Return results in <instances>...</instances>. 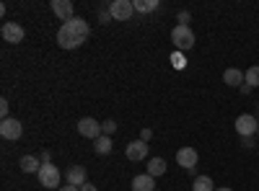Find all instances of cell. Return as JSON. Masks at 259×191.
<instances>
[{
    "label": "cell",
    "mask_w": 259,
    "mask_h": 191,
    "mask_svg": "<svg viewBox=\"0 0 259 191\" xmlns=\"http://www.w3.org/2000/svg\"><path fill=\"white\" fill-rule=\"evenodd\" d=\"M85 39H89V36H83L80 31H75L70 24H62V26L57 29V44H60L62 49H75V47L83 44Z\"/></svg>",
    "instance_id": "cell-1"
},
{
    "label": "cell",
    "mask_w": 259,
    "mask_h": 191,
    "mask_svg": "<svg viewBox=\"0 0 259 191\" xmlns=\"http://www.w3.org/2000/svg\"><path fill=\"white\" fill-rule=\"evenodd\" d=\"M171 41H174L177 52H184V49L194 47V34H192L189 26H174V31H171Z\"/></svg>",
    "instance_id": "cell-2"
},
{
    "label": "cell",
    "mask_w": 259,
    "mask_h": 191,
    "mask_svg": "<svg viewBox=\"0 0 259 191\" xmlns=\"http://www.w3.org/2000/svg\"><path fill=\"white\" fill-rule=\"evenodd\" d=\"M39 183L45 186V188H60V171H57V165H52V163H47V165H41L39 168Z\"/></svg>",
    "instance_id": "cell-3"
},
{
    "label": "cell",
    "mask_w": 259,
    "mask_h": 191,
    "mask_svg": "<svg viewBox=\"0 0 259 191\" xmlns=\"http://www.w3.org/2000/svg\"><path fill=\"white\" fill-rule=\"evenodd\" d=\"M78 135H80V137H89V140H99V137L104 135V130H101V124H99L96 119L83 116V119L78 121Z\"/></svg>",
    "instance_id": "cell-4"
},
{
    "label": "cell",
    "mask_w": 259,
    "mask_h": 191,
    "mask_svg": "<svg viewBox=\"0 0 259 191\" xmlns=\"http://www.w3.org/2000/svg\"><path fill=\"white\" fill-rule=\"evenodd\" d=\"M109 13L114 21H130L135 13V6L130 0H114V3H109Z\"/></svg>",
    "instance_id": "cell-5"
},
{
    "label": "cell",
    "mask_w": 259,
    "mask_h": 191,
    "mask_svg": "<svg viewBox=\"0 0 259 191\" xmlns=\"http://www.w3.org/2000/svg\"><path fill=\"white\" fill-rule=\"evenodd\" d=\"M0 135H3L6 140H21V135H24V124H21L18 119H3L0 121Z\"/></svg>",
    "instance_id": "cell-6"
},
{
    "label": "cell",
    "mask_w": 259,
    "mask_h": 191,
    "mask_svg": "<svg viewBox=\"0 0 259 191\" xmlns=\"http://www.w3.org/2000/svg\"><path fill=\"white\" fill-rule=\"evenodd\" d=\"M256 130H259V121L251 114H241L239 119H236V132H239L241 137H251V135H256Z\"/></svg>",
    "instance_id": "cell-7"
},
{
    "label": "cell",
    "mask_w": 259,
    "mask_h": 191,
    "mask_svg": "<svg viewBox=\"0 0 259 191\" xmlns=\"http://www.w3.org/2000/svg\"><path fill=\"white\" fill-rule=\"evenodd\" d=\"M0 34H3V41H8V44H21L26 36V31L21 29L18 24H13V21H8V24H3V29H0Z\"/></svg>",
    "instance_id": "cell-8"
},
{
    "label": "cell",
    "mask_w": 259,
    "mask_h": 191,
    "mask_svg": "<svg viewBox=\"0 0 259 191\" xmlns=\"http://www.w3.org/2000/svg\"><path fill=\"white\" fill-rule=\"evenodd\" d=\"M50 8H52V13H55L60 21H65V24H68L70 18H75V16H73V3H70V0H52Z\"/></svg>",
    "instance_id": "cell-9"
},
{
    "label": "cell",
    "mask_w": 259,
    "mask_h": 191,
    "mask_svg": "<svg viewBox=\"0 0 259 191\" xmlns=\"http://www.w3.org/2000/svg\"><path fill=\"white\" fill-rule=\"evenodd\" d=\"M127 158L135 160V163L145 160V158H148V142H143V140L130 142V145H127Z\"/></svg>",
    "instance_id": "cell-10"
},
{
    "label": "cell",
    "mask_w": 259,
    "mask_h": 191,
    "mask_svg": "<svg viewBox=\"0 0 259 191\" xmlns=\"http://www.w3.org/2000/svg\"><path fill=\"white\" fill-rule=\"evenodd\" d=\"M177 163L182 168H187V171H192V168L197 165V150H194V147H182L177 153Z\"/></svg>",
    "instance_id": "cell-11"
},
{
    "label": "cell",
    "mask_w": 259,
    "mask_h": 191,
    "mask_svg": "<svg viewBox=\"0 0 259 191\" xmlns=\"http://www.w3.org/2000/svg\"><path fill=\"white\" fill-rule=\"evenodd\" d=\"M85 176H89V173H85V168L83 165H70L68 168V173H65V178H68V183L70 186H83V183H89V181H85Z\"/></svg>",
    "instance_id": "cell-12"
},
{
    "label": "cell",
    "mask_w": 259,
    "mask_h": 191,
    "mask_svg": "<svg viewBox=\"0 0 259 191\" xmlns=\"http://www.w3.org/2000/svg\"><path fill=\"white\" fill-rule=\"evenodd\" d=\"M244 73L241 70H236V68H228L226 73H223V83H226V86H233V88H241L244 86Z\"/></svg>",
    "instance_id": "cell-13"
},
{
    "label": "cell",
    "mask_w": 259,
    "mask_h": 191,
    "mask_svg": "<svg viewBox=\"0 0 259 191\" xmlns=\"http://www.w3.org/2000/svg\"><path fill=\"white\" fill-rule=\"evenodd\" d=\"M133 191H156V181H153V176H148V173L135 176V178H133Z\"/></svg>",
    "instance_id": "cell-14"
},
{
    "label": "cell",
    "mask_w": 259,
    "mask_h": 191,
    "mask_svg": "<svg viewBox=\"0 0 259 191\" xmlns=\"http://www.w3.org/2000/svg\"><path fill=\"white\" fill-rule=\"evenodd\" d=\"M18 165H21V171H24V173H39L41 160H39V158H34V155H24V158L18 160Z\"/></svg>",
    "instance_id": "cell-15"
},
{
    "label": "cell",
    "mask_w": 259,
    "mask_h": 191,
    "mask_svg": "<svg viewBox=\"0 0 259 191\" xmlns=\"http://www.w3.org/2000/svg\"><path fill=\"white\" fill-rule=\"evenodd\" d=\"M94 150H96V155H109L112 153V137L101 135L99 140H94Z\"/></svg>",
    "instance_id": "cell-16"
},
{
    "label": "cell",
    "mask_w": 259,
    "mask_h": 191,
    "mask_svg": "<svg viewBox=\"0 0 259 191\" xmlns=\"http://www.w3.org/2000/svg\"><path fill=\"white\" fill-rule=\"evenodd\" d=\"M166 173V160L163 158H150L148 160V176H163Z\"/></svg>",
    "instance_id": "cell-17"
},
{
    "label": "cell",
    "mask_w": 259,
    "mask_h": 191,
    "mask_svg": "<svg viewBox=\"0 0 259 191\" xmlns=\"http://www.w3.org/2000/svg\"><path fill=\"white\" fill-rule=\"evenodd\" d=\"M192 191H215L212 178L210 176H197V178H194V183H192Z\"/></svg>",
    "instance_id": "cell-18"
},
{
    "label": "cell",
    "mask_w": 259,
    "mask_h": 191,
    "mask_svg": "<svg viewBox=\"0 0 259 191\" xmlns=\"http://www.w3.org/2000/svg\"><path fill=\"white\" fill-rule=\"evenodd\" d=\"M135 13H150L158 8V0H135Z\"/></svg>",
    "instance_id": "cell-19"
},
{
    "label": "cell",
    "mask_w": 259,
    "mask_h": 191,
    "mask_svg": "<svg viewBox=\"0 0 259 191\" xmlns=\"http://www.w3.org/2000/svg\"><path fill=\"white\" fill-rule=\"evenodd\" d=\"M68 24H70V26H73L75 31H80L83 36H89V34H91V26H89V24H85V21H83V18H78V16H75V18H70V21H68Z\"/></svg>",
    "instance_id": "cell-20"
},
{
    "label": "cell",
    "mask_w": 259,
    "mask_h": 191,
    "mask_svg": "<svg viewBox=\"0 0 259 191\" xmlns=\"http://www.w3.org/2000/svg\"><path fill=\"white\" fill-rule=\"evenodd\" d=\"M244 83H249L251 88H256V86H259V65H254V68H249V70H246Z\"/></svg>",
    "instance_id": "cell-21"
},
{
    "label": "cell",
    "mask_w": 259,
    "mask_h": 191,
    "mask_svg": "<svg viewBox=\"0 0 259 191\" xmlns=\"http://www.w3.org/2000/svg\"><path fill=\"white\" fill-rule=\"evenodd\" d=\"M101 130H104V135H109V137H112V135L117 132V121H114V119H106V121L101 124Z\"/></svg>",
    "instance_id": "cell-22"
},
{
    "label": "cell",
    "mask_w": 259,
    "mask_h": 191,
    "mask_svg": "<svg viewBox=\"0 0 259 191\" xmlns=\"http://www.w3.org/2000/svg\"><path fill=\"white\" fill-rule=\"evenodd\" d=\"M171 62H174V68H187V59H184L182 52H174V54H171Z\"/></svg>",
    "instance_id": "cell-23"
},
{
    "label": "cell",
    "mask_w": 259,
    "mask_h": 191,
    "mask_svg": "<svg viewBox=\"0 0 259 191\" xmlns=\"http://www.w3.org/2000/svg\"><path fill=\"white\" fill-rule=\"evenodd\" d=\"M0 116L11 119V116H8V101H6V98H0Z\"/></svg>",
    "instance_id": "cell-24"
},
{
    "label": "cell",
    "mask_w": 259,
    "mask_h": 191,
    "mask_svg": "<svg viewBox=\"0 0 259 191\" xmlns=\"http://www.w3.org/2000/svg\"><path fill=\"white\" fill-rule=\"evenodd\" d=\"M109 21H114L109 11H101V13H99V24H109Z\"/></svg>",
    "instance_id": "cell-25"
},
{
    "label": "cell",
    "mask_w": 259,
    "mask_h": 191,
    "mask_svg": "<svg viewBox=\"0 0 259 191\" xmlns=\"http://www.w3.org/2000/svg\"><path fill=\"white\" fill-rule=\"evenodd\" d=\"M189 24V11H182L179 13V26H187Z\"/></svg>",
    "instance_id": "cell-26"
},
{
    "label": "cell",
    "mask_w": 259,
    "mask_h": 191,
    "mask_svg": "<svg viewBox=\"0 0 259 191\" xmlns=\"http://www.w3.org/2000/svg\"><path fill=\"white\" fill-rule=\"evenodd\" d=\"M150 137H153V132H150V130H143V132H140V140H143V142H148Z\"/></svg>",
    "instance_id": "cell-27"
},
{
    "label": "cell",
    "mask_w": 259,
    "mask_h": 191,
    "mask_svg": "<svg viewBox=\"0 0 259 191\" xmlns=\"http://www.w3.org/2000/svg\"><path fill=\"white\" fill-rule=\"evenodd\" d=\"M57 191H80V188H78V186H70V183H68V186H60Z\"/></svg>",
    "instance_id": "cell-28"
},
{
    "label": "cell",
    "mask_w": 259,
    "mask_h": 191,
    "mask_svg": "<svg viewBox=\"0 0 259 191\" xmlns=\"http://www.w3.org/2000/svg\"><path fill=\"white\" fill-rule=\"evenodd\" d=\"M80 191H96V186H94V183H83Z\"/></svg>",
    "instance_id": "cell-29"
},
{
    "label": "cell",
    "mask_w": 259,
    "mask_h": 191,
    "mask_svg": "<svg viewBox=\"0 0 259 191\" xmlns=\"http://www.w3.org/2000/svg\"><path fill=\"white\" fill-rule=\"evenodd\" d=\"M241 93H244V96H249V93H251V86H249V83H244V86H241Z\"/></svg>",
    "instance_id": "cell-30"
},
{
    "label": "cell",
    "mask_w": 259,
    "mask_h": 191,
    "mask_svg": "<svg viewBox=\"0 0 259 191\" xmlns=\"http://www.w3.org/2000/svg\"><path fill=\"white\" fill-rule=\"evenodd\" d=\"M241 142H244V147H254V142H251V137H241Z\"/></svg>",
    "instance_id": "cell-31"
},
{
    "label": "cell",
    "mask_w": 259,
    "mask_h": 191,
    "mask_svg": "<svg viewBox=\"0 0 259 191\" xmlns=\"http://www.w3.org/2000/svg\"><path fill=\"white\" fill-rule=\"evenodd\" d=\"M215 191H233V188H226V186H223V188H215Z\"/></svg>",
    "instance_id": "cell-32"
},
{
    "label": "cell",
    "mask_w": 259,
    "mask_h": 191,
    "mask_svg": "<svg viewBox=\"0 0 259 191\" xmlns=\"http://www.w3.org/2000/svg\"><path fill=\"white\" fill-rule=\"evenodd\" d=\"M256 135H259V130H256Z\"/></svg>",
    "instance_id": "cell-33"
}]
</instances>
